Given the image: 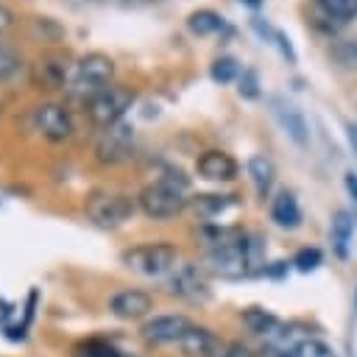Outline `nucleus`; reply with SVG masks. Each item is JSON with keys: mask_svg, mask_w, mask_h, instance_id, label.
Wrapping results in <instances>:
<instances>
[{"mask_svg": "<svg viewBox=\"0 0 357 357\" xmlns=\"http://www.w3.org/2000/svg\"><path fill=\"white\" fill-rule=\"evenodd\" d=\"M112 78H114V61L106 53L92 50V53H86L75 61L67 92L78 100H92L98 92L112 86Z\"/></svg>", "mask_w": 357, "mask_h": 357, "instance_id": "f257e3e1", "label": "nucleus"}, {"mask_svg": "<svg viewBox=\"0 0 357 357\" xmlns=\"http://www.w3.org/2000/svg\"><path fill=\"white\" fill-rule=\"evenodd\" d=\"M84 212L86 218L98 226V229H117L126 220H131V215L137 212V204L131 195L126 192H112V190H92L84 201Z\"/></svg>", "mask_w": 357, "mask_h": 357, "instance_id": "f03ea898", "label": "nucleus"}, {"mask_svg": "<svg viewBox=\"0 0 357 357\" xmlns=\"http://www.w3.org/2000/svg\"><path fill=\"white\" fill-rule=\"evenodd\" d=\"M123 265L139 276H165L176 268V259H178V251L176 245L170 243H142V245H131L123 251Z\"/></svg>", "mask_w": 357, "mask_h": 357, "instance_id": "7ed1b4c3", "label": "nucleus"}, {"mask_svg": "<svg viewBox=\"0 0 357 357\" xmlns=\"http://www.w3.org/2000/svg\"><path fill=\"white\" fill-rule=\"evenodd\" d=\"M131 106H134V92L128 86L112 84L103 92H98L92 100H86V117L92 120V126L109 128V126L120 123Z\"/></svg>", "mask_w": 357, "mask_h": 357, "instance_id": "20e7f679", "label": "nucleus"}, {"mask_svg": "<svg viewBox=\"0 0 357 357\" xmlns=\"http://www.w3.org/2000/svg\"><path fill=\"white\" fill-rule=\"evenodd\" d=\"M137 206L153 220H167V218H176L187 206V198H184L181 190H176L170 184H162V181H153V184L139 190Z\"/></svg>", "mask_w": 357, "mask_h": 357, "instance_id": "39448f33", "label": "nucleus"}, {"mask_svg": "<svg viewBox=\"0 0 357 357\" xmlns=\"http://www.w3.org/2000/svg\"><path fill=\"white\" fill-rule=\"evenodd\" d=\"M167 293L184 301H206L209 298V279L206 268L195 262H181L167 273Z\"/></svg>", "mask_w": 357, "mask_h": 357, "instance_id": "423d86ee", "label": "nucleus"}, {"mask_svg": "<svg viewBox=\"0 0 357 357\" xmlns=\"http://www.w3.org/2000/svg\"><path fill=\"white\" fill-rule=\"evenodd\" d=\"M131 151H134V126L120 120V123L103 128V134L98 137L95 159L100 165H120L131 156Z\"/></svg>", "mask_w": 357, "mask_h": 357, "instance_id": "0eeeda50", "label": "nucleus"}, {"mask_svg": "<svg viewBox=\"0 0 357 357\" xmlns=\"http://www.w3.org/2000/svg\"><path fill=\"white\" fill-rule=\"evenodd\" d=\"M33 126L36 131L50 139V142H64L73 137L75 131V123H73V114L67 106L61 103H39L33 109Z\"/></svg>", "mask_w": 357, "mask_h": 357, "instance_id": "6e6552de", "label": "nucleus"}, {"mask_svg": "<svg viewBox=\"0 0 357 357\" xmlns=\"http://www.w3.org/2000/svg\"><path fill=\"white\" fill-rule=\"evenodd\" d=\"M204 262H206L204 268H206L209 273L223 276V279H243V276H248V262H245L243 240H240V243H231V245L209 248Z\"/></svg>", "mask_w": 357, "mask_h": 357, "instance_id": "1a4fd4ad", "label": "nucleus"}, {"mask_svg": "<svg viewBox=\"0 0 357 357\" xmlns=\"http://www.w3.org/2000/svg\"><path fill=\"white\" fill-rule=\"evenodd\" d=\"M271 112H273L276 123L282 126V131L293 139V145H298V148H307L310 145V126H307L304 112L296 103H290L282 95H273L271 98Z\"/></svg>", "mask_w": 357, "mask_h": 357, "instance_id": "9d476101", "label": "nucleus"}, {"mask_svg": "<svg viewBox=\"0 0 357 357\" xmlns=\"http://www.w3.org/2000/svg\"><path fill=\"white\" fill-rule=\"evenodd\" d=\"M190 326L192 324L184 315H153V318H148L142 324L139 332H142V337L148 343L162 346V343H178L190 332Z\"/></svg>", "mask_w": 357, "mask_h": 357, "instance_id": "9b49d317", "label": "nucleus"}, {"mask_svg": "<svg viewBox=\"0 0 357 357\" xmlns=\"http://www.w3.org/2000/svg\"><path fill=\"white\" fill-rule=\"evenodd\" d=\"M195 170L206 181H234L237 173H240V165H237V159L231 153L218 151V148H209V151H204L198 156Z\"/></svg>", "mask_w": 357, "mask_h": 357, "instance_id": "f8f14e48", "label": "nucleus"}, {"mask_svg": "<svg viewBox=\"0 0 357 357\" xmlns=\"http://www.w3.org/2000/svg\"><path fill=\"white\" fill-rule=\"evenodd\" d=\"M151 310H153V298L145 290H137V287L120 290V293H114L109 298V312L114 318H120V321H139Z\"/></svg>", "mask_w": 357, "mask_h": 357, "instance_id": "ddd939ff", "label": "nucleus"}, {"mask_svg": "<svg viewBox=\"0 0 357 357\" xmlns=\"http://www.w3.org/2000/svg\"><path fill=\"white\" fill-rule=\"evenodd\" d=\"M31 75H33V84L39 89H64L70 84V78H73L70 75V64L61 56H42L33 64Z\"/></svg>", "mask_w": 357, "mask_h": 357, "instance_id": "4468645a", "label": "nucleus"}, {"mask_svg": "<svg viewBox=\"0 0 357 357\" xmlns=\"http://www.w3.org/2000/svg\"><path fill=\"white\" fill-rule=\"evenodd\" d=\"M271 220L279 229H298L301 226V206L293 190H279L271 198Z\"/></svg>", "mask_w": 357, "mask_h": 357, "instance_id": "2eb2a0df", "label": "nucleus"}, {"mask_svg": "<svg viewBox=\"0 0 357 357\" xmlns=\"http://www.w3.org/2000/svg\"><path fill=\"white\" fill-rule=\"evenodd\" d=\"M245 170H248V178H251L257 195L265 201V198L271 195V190H273V181H276V167H273V162H271L268 156H262V153H254V156L248 159Z\"/></svg>", "mask_w": 357, "mask_h": 357, "instance_id": "dca6fc26", "label": "nucleus"}, {"mask_svg": "<svg viewBox=\"0 0 357 357\" xmlns=\"http://www.w3.org/2000/svg\"><path fill=\"white\" fill-rule=\"evenodd\" d=\"M178 346H181V354H187V357H206L209 351H215L220 346V340L206 326H190V332L178 340Z\"/></svg>", "mask_w": 357, "mask_h": 357, "instance_id": "f3484780", "label": "nucleus"}, {"mask_svg": "<svg viewBox=\"0 0 357 357\" xmlns=\"http://www.w3.org/2000/svg\"><path fill=\"white\" fill-rule=\"evenodd\" d=\"M251 28L257 31V36H262L265 42H271L279 53H282V59H287L290 64H296V50H293V45H290V36L284 33V31H279V28H273L268 20H262V17H254L251 20Z\"/></svg>", "mask_w": 357, "mask_h": 357, "instance_id": "a211bd4d", "label": "nucleus"}, {"mask_svg": "<svg viewBox=\"0 0 357 357\" xmlns=\"http://www.w3.org/2000/svg\"><path fill=\"white\" fill-rule=\"evenodd\" d=\"M351 234H354V220L346 209L335 212L332 218V229H329V237H332V248L340 259H349V245H351Z\"/></svg>", "mask_w": 357, "mask_h": 357, "instance_id": "6ab92c4d", "label": "nucleus"}, {"mask_svg": "<svg viewBox=\"0 0 357 357\" xmlns=\"http://www.w3.org/2000/svg\"><path fill=\"white\" fill-rule=\"evenodd\" d=\"M223 28H226V20L212 8H198L187 17V31L195 36H212V33H220Z\"/></svg>", "mask_w": 357, "mask_h": 357, "instance_id": "aec40b11", "label": "nucleus"}, {"mask_svg": "<svg viewBox=\"0 0 357 357\" xmlns=\"http://www.w3.org/2000/svg\"><path fill=\"white\" fill-rule=\"evenodd\" d=\"M234 195H220V192H204V195H195L192 198V209L198 218L204 220H212L218 215H223L229 206H234Z\"/></svg>", "mask_w": 357, "mask_h": 357, "instance_id": "412c9836", "label": "nucleus"}, {"mask_svg": "<svg viewBox=\"0 0 357 357\" xmlns=\"http://www.w3.org/2000/svg\"><path fill=\"white\" fill-rule=\"evenodd\" d=\"M243 324H245L248 332H254V335H259V337H265V340L282 326L279 318H276L273 312L262 310V307H248V310H243Z\"/></svg>", "mask_w": 357, "mask_h": 357, "instance_id": "4be33fe9", "label": "nucleus"}, {"mask_svg": "<svg viewBox=\"0 0 357 357\" xmlns=\"http://www.w3.org/2000/svg\"><path fill=\"white\" fill-rule=\"evenodd\" d=\"M315 8L321 11L324 20L349 22L357 17V0H315Z\"/></svg>", "mask_w": 357, "mask_h": 357, "instance_id": "5701e85b", "label": "nucleus"}, {"mask_svg": "<svg viewBox=\"0 0 357 357\" xmlns=\"http://www.w3.org/2000/svg\"><path fill=\"white\" fill-rule=\"evenodd\" d=\"M240 73H243V67H240V61L234 56H218L209 64V78L215 84H234L240 78Z\"/></svg>", "mask_w": 357, "mask_h": 357, "instance_id": "b1692460", "label": "nucleus"}, {"mask_svg": "<svg viewBox=\"0 0 357 357\" xmlns=\"http://www.w3.org/2000/svg\"><path fill=\"white\" fill-rule=\"evenodd\" d=\"M332 59L346 67V70H357V39H335L329 47Z\"/></svg>", "mask_w": 357, "mask_h": 357, "instance_id": "393cba45", "label": "nucleus"}, {"mask_svg": "<svg viewBox=\"0 0 357 357\" xmlns=\"http://www.w3.org/2000/svg\"><path fill=\"white\" fill-rule=\"evenodd\" d=\"M78 357H123V351L103 337H92L78 346Z\"/></svg>", "mask_w": 357, "mask_h": 357, "instance_id": "a878e982", "label": "nucleus"}, {"mask_svg": "<svg viewBox=\"0 0 357 357\" xmlns=\"http://www.w3.org/2000/svg\"><path fill=\"white\" fill-rule=\"evenodd\" d=\"M237 92H240V98H245V100H257V98L262 95V89H259V73H257L254 67H245V70L240 73V78H237Z\"/></svg>", "mask_w": 357, "mask_h": 357, "instance_id": "bb28decb", "label": "nucleus"}, {"mask_svg": "<svg viewBox=\"0 0 357 357\" xmlns=\"http://www.w3.org/2000/svg\"><path fill=\"white\" fill-rule=\"evenodd\" d=\"M20 70H22V59H20V53L0 42V81L14 78Z\"/></svg>", "mask_w": 357, "mask_h": 357, "instance_id": "cd10ccee", "label": "nucleus"}, {"mask_svg": "<svg viewBox=\"0 0 357 357\" xmlns=\"http://www.w3.org/2000/svg\"><path fill=\"white\" fill-rule=\"evenodd\" d=\"M321 262H324V254H321L318 248H301V251L293 257V262H290V265H293L298 273H312Z\"/></svg>", "mask_w": 357, "mask_h": 357, "instance_id": "c85d7f7f", "label": "nucleus"}, {"mask_svg": "<svg viewBox=\"0 0 357 357\" xmlns=\"http://www.w3.org/2000/svg\"><path fill=\"white\" fill-rule=\"evenodd\" d=\"M293 357H335V351H332V346H326L324 340L310 337V340H304V343L298 346V351H296Z\"/></svg>", "mask_w": 357, "mask_h": 357, "instance_id": "c756f323", "label": "nucleus"}, {"mask_svg": "<svg viewBox=\"0 0 357 357\" xmlns=\"http://www.w3.org/2000/svg\"><path fill=\"white\" fill-rule=\"evenodd\" d=\"M156 181L170 184V187L181 190V192H187V187H190V176H184V170H178V167H165V170L159 173V178H156Z\"/></svg>", "mask_w": 357, "mask_h": 357, "instance_id": "7c9ffc66", "label": "nucleus"}, {"mask_svg": "<svg viewBox=\"0 0 357 357\" xmlns=\"http://www.w3.org/2000/svg\"><path fill=\"white\" fill-rule=\"evenodd\" d=\"M248 351L240 346V343H220L215 351H209L206 357H245Z\"/></svg>", "mask_w": 357, "mask_h": 357, "instance_id": "2f4dec72", "label": "nucleus"}, {"mask_svg": "<svg viewBox=\"0 0 357 357\" xmlns=\"http://www.w3.org/2000/svg\"><path fill=\"white\" fill-rule=\"evenodd\" d=\"M343 184H346V190H349V195L357 201V173L354 170H349L346 176H343Z\"/></svg>", "mask_w": 357, "mask_h": 357, "instance_id": "473e14b6", "label": "nucleus"}, {"mask_svg": "<svg viewBox=\"0 0 357 357\" xmlns=\"http://www.w3.org/2000/svg\"><path fill=\"white\" fill-rule=\"evenodd\" d=\"M11 22H14V14L0 3V33H3V31H8V28H11Z\"/></svg>", "mask_w": 357, "mask_h": 357, "instance_id": "72a5a7b5", "label": "nucleus"}, {"mask_svg": "<svg viewBox=\"0 0 357 357\" xmlns=\"http://www.w3.org/2000/svg\"><path fill=\"white\" fill-rule=\"evenodd\" d=\"M346 137H349V145H351V151L357 156V126L354 123H346Z\"/></svg>", "mask_w": 357, "mask_h": 357, "instance_id": "f704fd0d", "label": "nucleus"}, {"mask_svg": "<svg viewBox=\"0 0 357 357\" xmlns=\"http://www.w3.org/2000/svg\"><path fill=\"white\" fill-rule=\"evenodd\" d=\"M240 3H245L248 8H259L262 6V0H240Z\"/></svg>", "mask_w": 357, "mask_h": 357, "instance_id": "c9c22d12", "label": "nucleus"}, {"mask_svg": "<svg viewBox=\"0 0 357 357\" xmlns=\"http://www.w3.org/2000/svg\"><path fill=\"white\" fill-rule=\"evenodd\" d=\"M142 3H159V0H142Z\"/></svg>", "mask_w": 357, "mask_h": 357, "instance_id": "e433bc0d", "label": "nucleus"}]
</instances>
